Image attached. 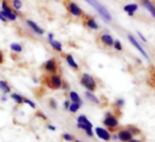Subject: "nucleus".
Listing matches in <instances>:
<instances>
[{"label": "nucleus", "instance_id": "f257e3e1", "mask_svg": "<svg viewBox=\"0 0 155 142\" xmlns=\"http://www.w3.org/2000/svg\"><path fill=\"white\" fill-rule=\"evenodd\" d=\"M44 83L45 85L52 90H58L61 89L63 86V83L64 80L62 79L61 75L58 74H48L45 76L44 79Z\"/></svg>", "mask_w": 155, "mask_h": 142}, {"label": "nucleus", "instance_id": "f03ea898", "mask_svg": "<svg viewBox=\"0 0 155 142\" xmlns=\"http://www.w3.org/2000/svg\"><path fill=\"white\" fill-rule=\"evenodd\" d=\"M85 1L91 5L94 9L97 10V12L106 20V21H111L112 19V17L110 15V13L109 12V10L104 7L102 6L98 0H85Z\"/></svg>", "mask_w": 155, "mask_h": 142}, {"label": "nucleus", "instance_id": "7ed1b4c3", "mask_svg": "<svg viewBox=\"0 0 155 142\" xmlns=\"http://www.w3.org/2000/svg\"><path fill=\"white\" fill-rule=\"evenodd\" d=\"M81 85L87 90V91H90V92H94L96 91L97 89V82L95 80V78L89 74H82L81 75Z\"/></svg>", "mask_w": 155, "mask_h": 142}, {"label": "nucleus", "instance_id": "20e7f679", "mask_svg": "<svg viewBox=\"0 0 155 142\" xmlns=\"http://www.w3.org/2000/svg\"><path fill=\"white\" fill-rule=\"evenodd\" d=\"M63 4L67 9V11L71 14L74 17L77 18H82V16L85 14L83 10L79 7L76 2L72 1V0H63Z\"/></svg>", "mask_w": 155, "mask_h": 142}, {"label": "nucleus", "instance_id": "39448f33", "mask_svg": "<svg viewBox=\"0 0 155 142\" xmlns=\"http://www.w3.org/2000/svg\"><path fill=\"white\" fill-rule=\"evenodd\" d=\"M43 70L48 74H55L58 73V62L55 58L48 59L44 64H43Z\"/></svg>", "mask_w": 155, "mask_h": 142}, {"label": "nucleus", "instance_id": "423d86ee", "mask_svg": "<svg viewBox=\"0 0 155 142\" xmlns=\"http://www.w3.org/2000/svg\"><path fill=\"white\" fill-rule=\"evenodd\" d=\"M81 19H82V22H83L84 27H86L87 29H91V30H98L100 29L98 22L95 20V19L93 17L89 16L87 14H84Z\"/></svg>", "mask_w": 155, "mask_h": 142}, {"label": "nucleus", "instance_id": "0eeeda50", "mask_svg": "<svg viewBox=\"0 0 155 142\" xmlns=\"http://www.w3.org/2000/svg\"><path fill=\"white\" fill-rule=\"evenodd\" d=\"M103 125L109 128H116L119 126V120L110 112H108L103 119Z\"/></svg>", "mask_w": 155, "mask_h": 142}, {"label": "nucleus", "instance_id": "6e6552de", "mask_svg": "<svg viewBox=\"0 0 155 142\" xmlns=\"http://www.w3.org/2000/svg\"><path fill=\"white\" fill-rule=\"evenodd\" d=\"M94 134L97 135V137L104 141H110L111 139V134L110 133V131L104 127H101V126H97L94 129Z\"/></svg>", "mask_w": 155, "mask_h": 142}, {"label": "nucleus", "instance_id": "1a4fd4ad", "mask_svg": "<svg viewBox=\"0 0 155 142\" xmlns=\"http://www.w3.org/2000/svg\"><path fill=\"white\" fill-rule=\"evenodd\" d=\"M128 39H129V40L130 41V43H131V44H132V45H133V46H134V47H135V48H136V49H137V50L141 53V54H142V56H143L146 60H148V61H149V60H150L149 55L147 54V52L145 51V50L141 47V45L137 41V40H136L132 35H130V34H129V35H128Z\"/></svg>", "mask_w": 155, "mask_h": 142}, {"label": "nucleus", "instance_id": "9d476101", "mask_svg": "<svg viewBox=\"0 0 155 142\" xmlns=\"http://www.w3.org/2000/svg\"><path fill=\"white\" fill-rule=\"evenodd\" d=\"M117 136H118V139L120 140L121 142H128L130 139H132L133 135L128 129H121L118 132Z\"/></svg>", "mask_w": 155, "mask_h": 142}, {"label": "nucleus", "instance_id": "9b49d317", "mask_svg": "<svg viewBox=\"0 0 155 142\" xmlns=\"http://www.w3.org/2000/svg\"><path fill=\"white\" fill-rule=\"evenodd\" d=\"M99 40L101 42V44L104 45V46H106V47H112L113 46L114 40H113V38L110 34L103 33V34H101L100 36Z\"/></svg>", "mask_w": 155, "mask_h": 142}, {"label": "nucleus", "instance_id": "f8f14e48", "mask_svg": "<svg viewBox=\"0 0 155 142\" xmlns=\"http://www.w3.org/2000/svg\"><path fill=\"white\" fill-rule=\"evenodd\" d=\"M64 59H65V61H67V63L68 64V66H69L71 69H73L74 71H79V70H80L79 64H78V63L76 62L75 59L73 58V56H72L71 54L66 53V54L64 55Z\"/></svg>", "mask_w": 155, "mask_h": 142}, {"label": "nucleus", "instance_id": "ddd939ff", "mask_svg": "<svg viewBox=\"0 0 155 142\" xmlns=\"http://www.w3.org/2000/svg\"><path fill=\"white\" fill-rule=\"evenodd\" d=\"M26 23H27V25H28L35 33H37V34H38V35H43V34L45 33V30H44L41 27H39L36 22H34L33 20L27 19V20H26Z\"/></svg>", "mask_w": 155, "mask_h": 142}, {"label": "nucleus", "instance_id": "4468645a", "mask_svg": "<svg viewBox=\"0 0 155 142\" xmlns=\"http://www.w3.org/2000/svg\"><path fill=\"white\" fill-rule=\"evenodd\" d=\"M68 96H69V101L71 103L80 104L81 106H82V100H81L80 95L78 94L76 91H70L68 94Z\"/></svg>", "mask_w": 155, "mask_h": 142}, {"label": "nucleus", "instance_id": "2eb2a0df", "mask_svg": "<svg viewBox=\"0 0 155 142\" xmlns=\"http://www.w3.org/2000/svg\"><path fill=\"white\" fill-rule=\"evenodd\" d=\"M0 91L3 95H8L11 92V87L5 80H0Z\"/></svg>", "mask_w": 155, "mask_h": 142}, {"label": "nucleus", "instance_id": "dca6fc26", "mask_svg": "<svg viewBox=\"0 0 155 142\" xmlns=\"http://www.w3.org/2000/svg\"><path fill=\"white\" fill-rule=\"evenodd\" d=\"M85 96H86V98H87L90 102H91V103H93V104H95V105H100V104H101L100 99H99L92 92L86 91V92H85Z\"/></svg>", "mask_w": 155, "mask_h": 142}, {"label": "nucleus", "instance_id": "f3484780", "mask_svg": "<svg viewBox=\"0 0 155 142\" xmlns=\"http://www.w3.org/2000/svg\"><path fill=\"white\" fill-rule=\"evenodd\" d=\"M48 40V43L50 44V46L52 47L53 50H55L58 52H62L63 48H62V44L59 41H58L54 39L53 40Z\"/></svg>", "mask_w": 155, "mask_h": 142}, {"label": "nucleus", "instance_id": "a211bd4d", "mask_svg": "<svg viewBox=\"0 0 155 142\" xmlns=\"http://www.w3.org/2000/svg\"><path fill=\"white\" fill-rule=\"evenodd\" d=\"M77 123H82V124H85L88 126L93 128V124L89 120V118L85 115H80L79 116H78L77 117Z\"/></svg>", "mask_w": 155, "mask_h": 142}, {"label": "nucleus", "instance_id": "6ab92c4d", "mask_svg": "<svg viewBox=\"0 0 155 142\" xmlns=\"http://www.w3.org/2000/svg\"><path fill=\"white\" fill-rule=\"evenodd\" d=\"M123 9L125 12L128 13L129 16H133L134 12L138 9V6L136 4H128V5L124 6Z\"/></svg>", "mask_w": 155, "mask_h": 142}, {"label": "nucleus", "instance_id": "aec40b11", "mask_svg": "<svg viewBox=\"0 0 155 142\" xmlns=\"http://www.w3.org/2000/svg\"><path fill=\"white\" fill-rule=\"evenodd\" d=\"M142 5L149 10V12L155 18V7L153 6V4L150 1H148V0H144L142 2Z\"/></svg>", "mask_w": 155, "mask_h": 142}, {"label": "nucleus", "instance_id": "412c9836", "mask_svg": "<svg viewBox=\"0 0 155 142\" xmlns=\"http://www.w3.org/2000/svg\"><path fill=\"white\" fill-rule=\"evenodd\" d=\"M10 97L14 100V102L18 105H22L24 104V96L18 94V93H13L10 95Z\"/></svg>", "mask_w": 155, "mask_h": 142}, {"label": "nucleus", "instance_id": "4be33fe9", "mask_svg": "<svg viewBox=\"0 0 155 142\" xmlns=\"http://www.w3.org/2000/svg\"><path fill=\"white\" fill-rule=\"evenodd\" d=\"M0 13H1L4 16V18L7 20H9V21H15V20H17L18 16L15 13H12V12H5L3 10L0 11Z\"/></svg>", "mask_w": 155, "mask_h": 142}, {"label": "nucleus", "instance_id": "5701e85b", "mask_svg": "<svg viewBox=\"0 0 155 142\" xmlns=\"http://www.w3.org/2000/svg\"><path fill=\"white\" fill-rule=\"evenodd\" d=\"M10 49H11L12 51H14V52H16V53H20V52H22V50H23L22 45L19 44V43H17V42H13V43L10 45Z\"/></svg>", "mask_w": 155, "mask_h": 142}, {"label": "nucleus", "instance_id": "b1692460", "mask_svg": "<svg viewBox=\"0 0 155 142\" xmlns=\"http://www.w3.org/2000/svg\"><path fill=\"white\" fill-rule=\"evenodd\" d=\"M10 5L12 6V8L15 9V10H19L21 9L22 8V2H21V0H10Z\"/></svg>", "mask_w": 155, "mask_h": 142}, {"label": "nucleus", "instance_id": "393cba45", "mask_svg": "<svg viewBox=\"0 0 155 142\" xmlns=\"http://www.w3.org/2000/svg\"><path fill=\"white\" fill-rule=\"evenodd\" d=\"M81 106L80 105V104H76V103H70V105H69V107H68V111L70 112V113H73V114H75V113H77L78 111H79L80 109H81Z\"/></svg>", "mask_w": 155, "mask_h": 142}, {"label": "nucleus", "instance_id": "a878e982", "mask_svg": "<svg viewBox=\"0 0 155 142\" xmlns=\"http://www.w3.org/2000/svg\"><path fill=\"white\" fill-rule=\"evenodd\" d=\"M61 137H62V139H64V140L67 141V142H73V141L76 139L75 137H74L73 135H71V134H69V133H67V132L63 133Z\"/></svg>", "mask_w": 155, "mask_h": 142}, {"label": "nucleus", "instance_id": "bb28decb", "mask_svg": "<svg viewBox=\"0 0 155 142\" xmlns=\"http://www.w3.org/2000/svg\"><path fill=\"white\" fill-rule=\"evenodd\" d=\"M24 104L27 105V106H28L32 109H36V107H37L36 106V104L32 100H30L29 98H27V97H24Z\"/></svg>", "mask_w": 155, "mask_h": 142}, {"label": "nucleus", "instance_id": "cd10ccee", "mask_svg": "<svg viewBox=\"0 0 155 142\" xmlns=\"http://www.w3.org/2000/svg\"><path fill=\"white\" fill-rule=\"evenodd\" d=\"M48 106L53 109V110H56L58 108V102L55 98H50L48 100Z\"/></svg>", "mask_w": 155, "mask_h": 142}, {"label": "nucleus", "instance_id": "c85d7f7f", "mask_svg": "<svg viewBox=\"0 0 155 142\" xmlns=\"http://www.w3.org/2000/svg\"><path fill=\"white\" fill-rule=\"evenodd\" d=\"M128 130H129L132 135H139V134L140 133V129L137 128V127L134 126H128Z\"/></svg>", "mask_w": 155, "mask_h": 142}, {"label": "nucleus", "instance_id": "c756f323", "mask_svg": "<svg viewBox=\"0 0 155 142\" xmlns=\"http://www.w3.org/2000/svg\"><path fill=\"white\" fill-rule=\"evenodd\" d=\"M112 47H114V49H115V50H122V45H121L120 41V40H114V42H113V46H112Z\"/></svg>", "mask_w": 155, "mask_h": 142}, {"label": "nucleus", "instance_id": "7c9ffc66", "mask_svg": "<svg viewBox=\"0 0 155 142\" xmlns=\"http://www.w3.org/2000/svg\"><path fill=\"white\" fill-rule=\"evenodd\" d=\"M124 104H125V101H124V99H122V98H118V99L116 100V102H115V106H116L117 107H119V108H121V107L124 106Z\"/></svg>", "mask_w": 155, "mask_h": 142}, {"label": "nucleus", "instance_id": "2f4dec72", "mask_svg": "<svg viewBox=\"0 0 155 142\" xmlns=\"http://www.w3.org/2000/svg\"><path fill=\"white\" fill-rule=\"evenodd\" d=\"M84 132H85L86 136H88L89 137H92L94 136V131H93L92 128H89V129H87V130L84 131Z\"/></svg>", "mask_w": 155, "mask_h": 142}, {"label": "nucleus", "instance_id": "473e14b6", "mask_svg": "<svg viewBox=\"0 0 155 142\" xmlns=\"http://www.w3.org/2000/svg\"><path fill=\"white\" fill-rule=\"evenodd\" d=\"M5 62V54L2 50H0V65H2Z\"/></svg>", "mask_w": 155, "mask_h": 142}, {"label": "nucleus", "instance_id": "72a5a7b5", "mask_svg": "<svg viewBox=\"0 0 155 142\" xmlns=\"http://www.w3.org/2000/svg\"><path fill=\"white\" fill-rule=\"evenodd\" d=\"M37 116H38V117L42 118V119H43V120H45V121H47V120H48L47 116H46V115H44L42 112H38V113H37Z\"/></svg>", "mask_w": 155, "mask_h": 142}, {"label": "nucleus", "instance_id": "f704fd0d", "mask_svg": "<svg viewBox=\"0 0 155 142\" xmlns=\"http://www.w3.org/2000/svg\"><path fill=\"white\" fill-rule=\"evenodd\" d=\"M70 103H71V102H70L69 100H65V101H64V103H63V107H64L65 110H68V109Z\"/></svg>", "mask_w": 155, "mask_h": 142}, {"label": "nucleus", "instance_id": "c9c22d12", "mask_svg": "<svg viewBox=\"0 0 155 142\" xmlns=\"http://www.w3.org/2000/svg\"><path fill=\"white\" fill-rule=\"evenodd\" d=\"M47 128L48 129V130H50V131H52V132H54V131H56V126H54V125H52V124H48L47 125Z\"/></svg>", "mask_w": 155, "mask_h": 142}, {"label": "nucleus", "instance_id": "e433bc0d", "mask_svg": "<svg viewBox=\"0 0 155 142\" xmlns=\"http://www.w3.org/2000/svg\"><path fill=\"white\" fill-rule=\"evenodd\" d=\"M0 20H1L2 22H8V20L4 18V16L1 13H0Z\"/></svg>", "mask_w": 155, "mask_h": 142}, {"label": "nucleus", "instance_id": "4c0bfd02", "mask_svg": "<svg viewBox=\"0 0 155 142\" xmlns=\"http://www.w3.org/2000/svg\"><path fill=\"white\" fill-rule=\"evenodd\" d=\"M138 35L140 36V39H141V40H142L144 42H146V41H147V40H146V39H145V38H144V37L141 35V33H140V32H138Z\"/></svg>", "mask_w": 155, "mask_h": 142}, {"label": "nucleus", "instance_id": "58836bf2", "mask_svg": "<svg viewBox=\"0 0 155 142\" xmlns=\"http://www.w3.org/2000/svg\"><path fill=\"white\" fill-rule=\"evenodd\" d=\"M53 39H54V35L52 33H49L48 35V40H53Z\"/></svg>", "mask_w": 155, "mask_h": 142}, {"label": "nucleus", "instance_id": "ea45409f", "mask_svg": "<svg viewBox=\"0 0 155 142\" xmlns=\"http://www.w3.org/2000/svg\"><path fill=\"white\" fill-rule=\"evenodd\" d=\"M1 101H3V102H6V101H7V96H6V95H3V96L1 97Z\"/></svg>", "mask_w": 155, "mask_h": 142}, {"label": "nucleus", "instance_id": "a19ab883", "mask_svg": "<svg viewBox=\"0 0 155 142\" xmlns=\"http://www.w3.org/2000/svg\"><path fill=\"white\" fill-rule=\"evenodd\" d=\"M128 142H141V141H140V140H138V139H130V140L128 141Z\"/></svg>", "mask_w": 155, "mask_h": 142}, {"label": "nucleus", "instance_id": "79ce46f5", "mask_svg": "<svg viewBox=\"0 0 155 142\" xmlns=\"http://www.w3.org/2000/svg\"><path fill=\"white\" fill-rule=\"evenodd\" d=\"M111 137H112L113 139H115V140H117V139H118V136H117V134H116V135H113V136H111Z\"/></svg>", "mask_w": 155, "mask_h": 142}, {"label": "nucleus", "instance_id": "37998d69", "mask_svg": "<svg viewBox=\"0 0 155 142\" xmlns=\"http://www.w3.org/2000/svg\"><path fill=\"white\" fill-rule=\"evenodd\" d=\"M73 142H82V141H81V140H78V139H75Z\"/></svg>", "mask_w": 155, "mask_h": 142}, {"label": "nucleus", "instance_id": "c03bdc74", "mask_svg": "<svg viewBox=\"0 0 155 142\" xmlns=\"http://www.w3.org/2000/svg\"></svg>", "mask_w": 155, "mask_h": 142}]
</instances>
